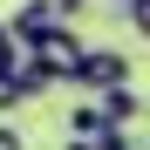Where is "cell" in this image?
<instances>
[{"label":"cell","instance_id":"obj_1","mask_svg":"<svg viewBox=\"0 0 150 150\" xmlns=\"http://www.w3.org/2000/svg\"><path fill=\"white\" fill-rule=\"evenodd\" d=\"M21 55H28L48 82H75V89H82V62H89V48H82V34H75L68 21H62V28H48V34H34Z\"/></svg>","mask_w":150,"mask_h":150},{"label":"cell","instance_id":"obj_2","mask_svg":"<svg viewBox=\"0 0 150 150\" xmlns=\"http://www.w3.org/2000/svg\"><path fill=\"white\" fill-rule=\"evenodd\" d=\"M82 89H96V96L130 89V55H123V48H89V62H82Z\"/></svg>","mask_w":150,"mask_h":150},{"label":"cell","instance_id":"obj_3","mask_svg":"<svg viewBox=\"0 0 150 150\" xmlns=\"http://www.w3.org/2000/svg\"><path fill=\"white\" fill-rule=\"evenodd\" d=\"M7 28H14V41H21V48H28L34 34H48V28H62V14H55V0H21Z\"/></svg>","mask_w":150,"mask_h":150},{"label":"cell","instance_id":"obj_4","mask_svg":"<svg viewBox=\"0 0 150 150\" xmlns=\"http://www.w3.org/2000/svg\"><path fill=\"white\" fill-rule=\"evenodd\" d=\"M116 123L103 116V103H75L68 109V137H82V143H96V137H109Z\"/></svg>","mask_w":150,"mask_h":150},{"label":"cell","instance_id":"obj_5","mask_svg":"<svg viewBox=\"0 0 150 150\" xmlns=\"http://www.w3.org/2000/svg\"><path fill=\"white\" fill-rule=\"evenodd\" d=\"M103 116L123 130V123H137V116H143V96H137V89H109V96H103Z\"/></svg>","mask_w":150,"mask_h":150},{"label":"cell","instance_id":"obj_6","mask_svg":"<svg viewBox=\"0 0 150 150\" xmlns=\"http://www.w3.org/2000/svg\"><path fill=\"white\" fill-rule=\"evenodd\" d=\"M21 103H28V89H21V62H14V68H0V116L21 109Z\"/></svg>","mask_w":150,"mask_h":150},{"label":"cell","instance_id":"obj_7","mask_svg":"<svg viewBox=\"0 0 150 150\" xmlns=\"http://www.w3.org/2000/svg\"><path fill=\"white\" fill-rule=\"evenodd\" d=\"M123 21H130V28L150 41V0H130V7H123Z\"/></svg>","mask_w":150,"mask_h":150},{"label":"cell","instance_id":"obj_8","mask_svg":"<svg viewBox=\"0 0 150 150\" xmlns=\"http://www.w3.org/2000/svg\"><path fill=\"white\" fill-rule=\"evenodd\" d=\"M14 62H21V41H14L7 21H0V68H14Z\"/></svg>","mask_w":150,"mask_h":150},{"label":"cell","instance_id":"obj_9","mask_svg":"<svg viewBox=\"0 0 150 150\" xmlns=\"http://www.w3.org/2000/svg\"><path fill=\"white\" fill-rule=\"evenodd\" d=\"M96 150H137V143H130V130H109V137H96Z\"/></svg>","mask_w":150,"mask_h":150},{"label":"cell","instance_id":"obj_10","mask_svg":"<svg viewBox=\"0 0 150 150\" xmlns=\"http://www.w3.org/2000/svg\"><path fill=\"white\" fill-rule=\"evenodd\" d=\"M0 150H28V137H21L14 123H0Z\"/></svg>","mask_w":150,"mask_h":150},{"label":"cell","instance_id":"obj_11","mask_svg":"<svg viewBox=\"0 0 150 150\" xmlns=\"http://www.w3.org/2000/svg\"><path fill=\"white\" fill-rule=\"evenodd\" d=\"M82 7H89V0H55V14H62V21H68V14H82Z\"/></svg>","mask_w":150,"mask_h":150},{"label":"cell","instance_id":"obj_12","mask_svg":"<svg viewBox=\"0 0 150 150\" xmlns=\"http://www.w3.org/2000/svg\"><path fill=\"white\" fill-rule=\"evenodd\" d=\"M116 7H130V0H116Z\"/></svg>","mask_w":150,"mask_h":150}]
</instances>
